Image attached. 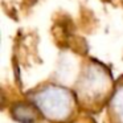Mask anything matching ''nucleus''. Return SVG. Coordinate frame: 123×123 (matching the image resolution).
<instances>
[{"label": "nucleus", "instance_id": "obj_1", "mask_svg": "<svg viewBox=\"0 0 123 123\" xmlns=\"http://www.w3.org/2000/svg\"><path fill=\"white\" fill-rule=\"evenodd\" d=\"M41 109H45L46 114L50 115V117H56V115H62L64 112H66L68 110V101L66 94H62L57 90L53 91H48V93H44L40 95V102Z\"/></svg>", "mask_w": 123, "mask_h": 123}, {"label": "nucleus", "instance_id": "obj_2", "mask_svg": "<svg viewBox=\"0 0 123 123\" xmlns=\"http://www.w3.org/2000/svg\"><path fill=\"white\" fill-rule=\"evenodd\" d=\"M118 109H119V114L123 117V95L118 99Z\"/></svg>", "mask_w": 123, "mask_h": 123}]
</instances>
